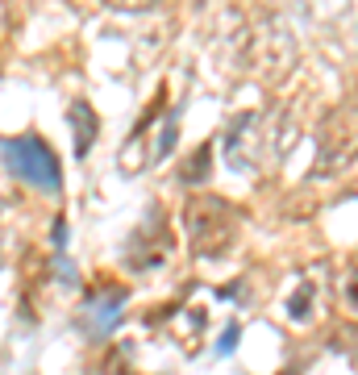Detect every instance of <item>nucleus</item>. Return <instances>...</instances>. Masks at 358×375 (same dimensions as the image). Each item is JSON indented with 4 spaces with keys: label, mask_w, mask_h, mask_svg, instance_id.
<instances>
[{
    "label": "nucleus",
    "mask_w": 358,
    "mask_h": 375,
    "mask_svg": "<svg viewBox=\"0 0 358 375\" xmlns=\"http://www.w3.org/2000/svg\"><path fill=\"white\" fill-rule=\"evenodd\" d=\"M121 304H125V292H113L109 300H100V296H92V300H88L84 317H92V334H96V338H104V334H109V329L117 325Z\"/></svg>",
    "instance_id": "2"
},
{
    "label": "nucleus",
    "mask_w": 358,
    "mask_h": 375,
    "mask_svg": "<svg viewBox=\"0 0 358 375\" xmlns=\"http://www.w3.org/2000/svg\"><path fill=\"white\" fill-rule=\"evenodd\" d=\"M304 309H309V288H304L300 296L292 300V317H304Z\"/></svg>",
    "instance_id": "4"
},
{
    "label": "nucleus",
    "mask_w": 358,
    "mask_h": 375,
    "mask_svg": "<svg viewBox=\"0 0 358 375\" xmlns=\"http://www.w3.org/2000/svg\"><path fill=\"white\" fill-rule=\"evenodd\" d=\"M238 338H242V334H238V325H229V329L221 334V342H217V350H221V354H229V350L238 346Z\"/></svg>",
    "instance_id": "3"
},
{
    "label": "nucleus",
    "mask_w": 358,
    "mask_h": 375,
    "mask_svg": "<svg viewBox=\"0 0 358 375\" xmlns=\"http://www.w3.org/2000/svg\"><path fill=\"white\" fill-rule=\"evenodd\" d=\"M4 150H9V167L21 175L25 184H34L42 192L59 188V163H54V154L46 150V142L21 138V142H4Z\"/></svg>",
    "instance_id": "1"
}]
</instances>
